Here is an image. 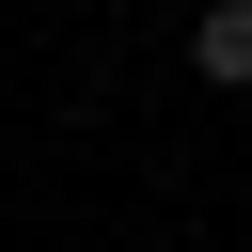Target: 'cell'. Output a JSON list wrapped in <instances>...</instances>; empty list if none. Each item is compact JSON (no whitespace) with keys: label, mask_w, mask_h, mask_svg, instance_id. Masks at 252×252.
I'll list each match as a JSON object with an SVG mask.
<instances>
[{"label":"cell","mask_w":252,"mask_h":252,"mask_svg":"<svg viewBox=\"0 0 252 252\" xmlns=\"http://www.w3.org/2000/svg\"><path fill=\"white\" fill-rule=\"evenodd\" d=\"M189 63H205L220 94H252V0H205V16H189Z\"/></svg>","instance_id":"1"}]
</instances>
